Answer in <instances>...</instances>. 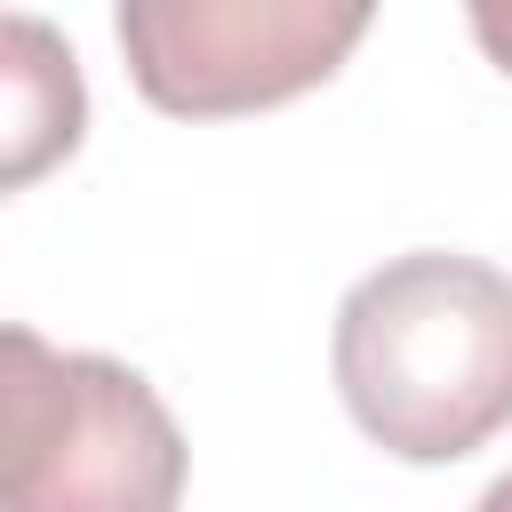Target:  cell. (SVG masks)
Masks as SVG:
<instances>
[{
    "instance_id": "obj_1",
    "label": "cell",
    "mask_w": 512,
    "mask_h": 512,
    "mask_svg": "<svg viewBox=\"0 0 512 512\" xmlns=\"http://www.w3.org/2000/svg\"><path fill=\"white\" fill-rule=\"evenodd\" d=\"M328 368L344 416L400 464H456L512 424V272L456 248L384 256L344 288Z\"/></svg>"
},
{
    "instance_id": "obj_2",
    "label": "cell",
    "mask_w": 512,
    "mask_h": 512,
    "mask_svg": "<svg viewBox=\"0 0 512 512\" xmlns=\"http://www.w3.org/2000/svg\"><path fill=\"white\" fill-rule=\"evenodd\" d=\"M184 432L112 352L0 328V512H176Z\"/></svg>"
},
{
    "instance_id": "obj_3",
    "label": "cell",
    "mask_w": 512,
    "mask_h": 512,
    "mask_svg": "<svg viewBox=\"0 0 512 512\" xmlns=\"http://www.w3.org/2000/svg\"><path fill=\"white\" fill-rule=\"evenodd\" d=\"M376 0H112L128 80L168 120L272 112L360 48Z\"/></svg>"
},
{
    "instance_id": "obj_4",
    "label": "cell",
    "mask_w": 512,
    "mask_h": 512,
    "mask_svg": "<svg viewBox=\"0 0 512 512\" xmlns=\"http://www.w3.org/2000/svg\"><path fill=\"white\" fill-rule=\"evenodd\" d=\"M80 128H88L80 56L40 16H8L0 24V192H24L56 160H72Z\"/></svg>"
},
{
    "instance_id": "obj_5",
    "label": "cell",
    "mask_w": 512,
    "mask_h": 512,
    "mask_svg": "<svg viewBox=\"0 0 512 512\" xmlns=\"http://www.w3.org/2000/svg\"><path fill=\"white\" fill-rule=\"evenodd\" d=\"M464 24H472V40H480V56L512 80V0H464Z\"/></svg>"
},
{
    "instance_id": "obj_6",
    "label": "cell",
    "mask_w": 512,
    "mask_h": 512,
    "mask_svg": "<svg viewBox=\"0 0 512 512\" xmlns=\"http://www.w3.org/2000/svg\"><path fill=\"white\" fill-rule=\"evenodd\" d=\"M472 512H512V472H496V480L480 488V504H472Z\"/></svg>"
}]
</instances>
